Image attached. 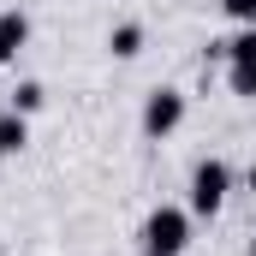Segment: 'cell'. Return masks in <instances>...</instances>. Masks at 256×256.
Wrapping results in <instances>:
<instances>
[{"label":"cell","instance_id":"obj_8","mask_svg":"<svg viewBox=\"0 0 256 256\" xmlns=\"http://www.w3.org/2000/svg\"><path fill=\"white\" fill-rule=\"evenodd\" d=\"M226 90H232L238 102H256V60H244V66H226Z\"/></svg>","mask_w":256,"mask_h":256},{"label":"cell","instance_id":"obj_2","mask_svg":"<svg viewBox=\"0 0 256 256\" xmlns=\"http://www.w3.org/2000/svg\"><path fill=\"white\" fill-rule=\"evenodd\" d=\"M226 196H232V167H226L220 155L196 161V167H191V191H185V208L202 214V220H214V214L226 208Z\"/></svg>","mask_w":256,"mask_h":256},{"label":"cell","instance_id":"obj_3","mask_svg":"<svg viewBox=\"0 0 256 256\" xmlns=\"http://www.w3.org/2000/svg\"><path fill=\"white\" fill-rule=\"evenodd\" d=\"M185 126V90H173V84H161V90H149L143 96V137H173V131Z\"/></svg>","mask_w":256,"mask_h":256},{"label":"cell","instance_id":"obj_6","mask_svg":"<svg viewBox=\"0 0 256 256\" xmlns=\"http://www.w3.org/2000/svg\"><path fill=\"white\" fill-rule=\"evenodd\" d=\"M42 102H48V90H42L36 78H24V84H12V90H6V108H12V114H24V120H30V114H42Z\"/></svg>","mask_w":256,"mask_h":256},{"label":"cell","instance_id":"obj_4","mask_svg":"<svg viewBox=\"0 0 256 256\" xmlns=\"http://www.w3.org/2000/svg\"><path fill=\"white\" fill-rule=\"evenodd\" d=\"M208 60H226V66L256 60V24H238V36H226V42H208Z\"/></svg>","mask_w":256,"mask_h":256},{"label":"cell","instance_id":"obj_11","mask_svg":"<svg viewBox=\"0 0 256 256\" xmlns=\"http://www.w3.org/2000/svg\"><path fill=\"white\" fill-rule=\"evenodd\" d=\"M6 60H18V48H12V42H6V30H0V66Z\"/></svg>","mask_w":256,"mask_h":256},{"label":"cell","instance_id":"obj_12","mask_svg":"<svg viewBox=\"0 0 256 256\" xmlns=\"http://www.w3.org/2000/svg\"><path fill=\"white\" fill-rule=\"evenodd\" d=\"M244 185H250V191H256V155H250V167H244Z\"/></svg>","mask_w":256,"mask_h":256},{"label":"cell","instance_id":"obj_9","mask_svg":"<svg viewBox=\"0 0 256 256\" xmlns=\"http://www.w3.org/2000/svg\"><path fill=\"white\" fill-rule=\"evenodd\" d=\"M0 30H6V42H12V48H24V42H30V18H24V12H12V6L0 12Z\"/></svg>","mask_w":256,"mask_h":256},{"label":"cell","instance_id":"obj_5","mask_svg":"<svg viewBox=\"0 0 256 256\" xmlns=\"http://www.w3.org/2000/svg\"><path fill=\"white\" fill-rule=\"evenodd\" d=\"M108 54H114V60H137V54H143V24H114V30H108Z\"/></svg>","mask_w":256,"mask_h":256},{"label":"cell","instance_id":"obj_7","mask_svg":"<svg viewBox=\"0 0 256 256\" xmlns=\"http://www.w3.org/2000/svg\"><path fill=\"white\" fill-rule=\"evenodd\" d=\"M24 143H30V120L6 108V114H0V155H18Z\"/></svg>","mask_w":256,"mask_h":256},{"label":"cell","instance_id":"obj_13","mask_svg":"<svg viewBox=\"0 0 256 256\" xmlns=\"http://www.w3.org/2000/svg\"><path fill=\"white\" fill-rule=\"evenodd\" d=\"M250 256H256V232H250Z\"/></svg>","mask_w":256,"mask_h":256},{"label":"cell","instance_id":"obj_10","mask_svg":"<svg viewBox=\"0 0 256 256\" xmlns=\"http://www.w3.org/2000/svg\"><path fill=\"white\" fill-rule=\"evenodd\" d=\"M220 12L232 24H256V0H220Z\"/></svg>","mask_w":256,"mask_h":256},{"label":"cell","instance_id":"obj_1","mask_svg":"<svg viewBox=\"0 0 256 256\" xmlns=\"http://www.w3.org/2000/svg\"><path fill=\"white\" fill-rule=\"evenodd\" d=\"M137 238H143V256H185L191 250V208H179V202L149 208Z\"/></svg>","mask_w":256,"mask_h":256}]
</instances>
